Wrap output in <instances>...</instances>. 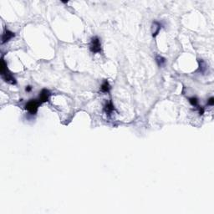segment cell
Wrapping results in <instances>:
<instances>
[{"label": "cell", "mask_w": 214, "mask_h": 214, "mask_svg": "<svg viewBox=\"0 0 214 214\" xmlns=\"http://www.w3.org/2000/svg\"><path fill=\"white\" fill-rule=\"evenodd\" d=\"M104 110L106 111V113L108 114V115H110L114 110H115V107L113 106L112 102L111 101H109V102H106V106L104 107Z\"/></svg>", "instance_id": "52a82bcc"}, {"label": "cell", "mask_w": 214, "mask_h": 214, "mask_svg": "<svg viewBox=\"0 0 214 214\" xmlns=\"http://www.w3.org/2000/svg\"><path fill=\"white\" fill-rule=\"evenodd\" d=\"M207 104L209 105V106H213L214 104V98L213 97H211L209 100H208V101H207Z\"/></svg>", "instance_id": "7c38bea8"}, {"label": "cell", "mask_w": 214, "mask_h": 214, "mask_svg": "<svg viewBox=\"0 0 214 214\" xmlns=\"http://www.w3.org/2000/svg\"><path fill=\"white\" fill-rule=\"evenodd\" d=\"M110 85L109 82L107 80H105L104 83L102 84L101 87H100V91L104 92V93H108L110 91Z\"/></svg>", "instance_id": "ba28073f"}, {"label": "cell", "mask_w": 214, "mask_h": 214, "mask_svg": "<svg viewBox=\"0 0 214 214\" xmlns=\"http://www.w3.org/2000/svg\"><path fill=\"white\" fill-rule=\"evenodd\" d=\"M161 30V24L157 21H154L152 24V36L156 37Z\"/></svg>", "instance_id": "8992f818"}, {"label": "cell", "mask_w": 214, "mask_h": 214, "mask_svg": "<svg viewBox=\"0 0 214 214\" xmlns=\"http://www.w3.org/2000/svg\"><path fill=\"white\" fill-rule=\"evenodd\" d=\"M156 63H157V64H158V65H159L160 67L163 66V65L165 64V63H166V59H165L164 57L161 56V55H158V56L156 57Z\"/></svg>", "instance_id": "9c48e42d"}, {"label": "cell", "mask_w": 214, "mask_h": 214, "mask_svg": "<svg viewBox=\"0 0 214 214\" xmlns=\"http://www.w3.org/2000/svg\"><path fill=\"white\" fill-rule=\"evenodd\" d=\"M49 96H50V92L48 90H46V89H43L40 92L39 100V102L41 104L47 102L49 100Z\"/></svg>", "instance_id": "5b68a950"}, {"label": "cell", "mask_w": 214, "mask_h": 214, "mask_svg": "<svg viewBox=\"0 0 214 214\" xmlns=\"http://www.w3.org/2000/svg\"><path fill=\"white\" fill-rule=\"evenodd\" d=\"M31 90H32V87H31L30 85H28V86H26V88H25V91L27 92L31 91Z\"/></svg>", "instance_id": "4fadbf2b"}, {"label": "cell", "mask_w": 214, "mask_h": 214, "mask_svg": "<svg viewBox=\"0 0 214 214\" xmlns=\"http://www.w3.org/2000/svg\"><path fill=\"white\" fill-rule=\"evenodd\" d=\"M39 105H41V103L39 102V100H30L25 105V110H27L31 115H35L37 113V111H38V109H39Z\"/></svg>", "instance_id": "7a4b0ae2"}, {"label": "cell", "mask_w": 214, "mask_h": 214, "mask_svg": "<svg viewBox=\"0 0 214 214\" xmlns=\"http://www.w3.org/2000/svg\"><path fill=\"white\" fill-rule=\"evenodd\" d=\"M15 36L14 33H13L12 31L9 30H5L3 36H2V44H5L6 42L9 41L11 39H13Z\"/></svg>", "instance_id": "277c9868"}, {"label": "cell", "mask_w": 214, "mask_h": 214, "mask_svg": "<svg viewBox=\"0 0 214 214\" xmlns=\"http://www.w3.org/2000/svg\"><path fill=\"white\" fill-rule=\"evenodd\" d=\"M0 73L1 75L3 78V79L11 85H15L16 84V79L14 77V75L11 74V72L8 69V65L6 64L5 60L3 59L1 60V64H0Z\"/></svg>", "instance_id": "6da1fadb"}, {"label": "cell", "mask_w": 214, "mask_h": 214, "mask_svg": "<svg viewBox=\"0 0 214 214\" xmlns=\"http://www.w3.org/2000/svg\"><path fill=\"white\" fill-rule=\"evenodd\" d=\"M90 49L94 54L101 52V43H100V39L97 36H95L91 39V45H90Z\"/></svg>", "instance_id": "3957f363"}, {"label": "cell", "mask_w": 214, "mask_h": 214, "mask_svg": "<svg viewBox=\"0 0 214 214\" xmlns=\"http://www.w3.org/2000/svg\"><path fill=\"white\" fill-rule=\"evenodd\" d=\"M189 102L193 106H198V99L196 97H191V98H189Z\"/></svg>", "instance_id": "30bf717a"}, {"label": "cell", "mask_w": 214, "mask_h": 214, "mask_svg": "<svg viewBox=\"0 0 214 214\" xmlns=\"http://www.w3.org/2000/svg\"><path fill=\"white\" fill-rule=\"evenodd\" d=\"M199 69H200V71L202 73L206 70V64L202 60H199Z\"/></svg>", "instance_id": "8fae6325"}]
</instances>
